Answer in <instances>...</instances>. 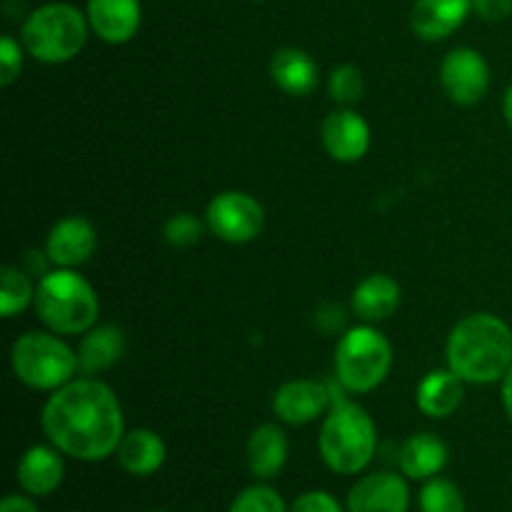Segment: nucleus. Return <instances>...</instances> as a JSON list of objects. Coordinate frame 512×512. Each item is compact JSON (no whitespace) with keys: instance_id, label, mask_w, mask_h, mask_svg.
<instances>
[{"instance_id":"1","label":"nucleus","mask_w":512,"mask_h":512,"mask_svg":"<svg viewBox=\"0 0 512 512\" xmlns=\"http://www.w3.org/2000/svg\"><path fill=\"white\" fill-rule=\"evenodd\" d=\"M50 445L78 460H103L118 453L125 435L123 410L105 383L75 378L53 390L40 415Z\"/></svg>"},{"instance_id":"2","label":"nucleus","mask_w":512,"mask_h":512,"mask_svg":"<svg viewBox=\"0 0 512 512\" xmlns=\"http://www.w3.org/2000/svg\"><path fill=\"white\" fill-rule=\"evenodd\" d=\"M448 368L473 385L498 383L512 368V330L493 313L460 320L448 338Z\"/></svg>"},{"instance_id":"3","label":"nucleus","mask_w":512,"mask_h":512,"mask_svg":"<svg viewBox=\"0 0 512 512\" xmlns=\"http://www.w3.org/2000/svg\"><path fill=\"white\" fill-rule=\"evenodd\" d=\"M35 313L58 335H85L98 320V295L93 285L70 268H55L35 285Z\"/></svg>"},{"instance_id":"4","label":"nucleus","mask_w":512,"mask_h":512,"mask_svg":"<svg viewBox=\"0 0 512 512\" xmlns=\"http://www.w3.org/2000/svg\"><path fill=\"white\" fill-rule=\"evenodd\" d=\"M318 445L325 465L333 473L355 475L368 468L373 460L378 448V430L368 410L333 395V405L320 428Z\"/></svg>"},{"instance_id":"5","label":"nucleus","mask_w":512,"mask_h":512,"mask_svg":"<svg viewBox=\"0 0 512 512\" xmlns=\"http://www.w3.org/2000/svg\"><path fill=\"white\" fill-rule=\"evenodd\" d=\"M88 15L70 3H48L28 15L23 25V48L35 60L60 65L73 60L88 40Z\"/></svg>"},{"instance_id":"6","label":"nucleus","mask_w":512,"mask_h":512,"mask_svg":"<svg viewBox=\"0 0 512 512\" xmlns=\"http://www.w3.org/2000/svg\"><path fill=\"white\" fill-rule=\"evenodd\" d=\"M10 365L15 378L33 390L63 388L80 370L78 350L63 343L53 330H30L20 335L10 350Z\"/></svg>"},{"instance_id":"7","label":"nucleus","mask_w":512,"mask_h":512,"mask_svg":"<svg viewBox=\"0 0 512 512\" xmlns=\"http://www.w3.org/2000/svg\"><path fill=\"white\" fill-rule=\"evenodd\" d=\"M393 368V345L373 325L350 328L335 348V380L348 393H370Z\"/></svg>"},{"instance_id":"8","label":"nucleus","mask_w":512,"mask_h":512,"mask_svg":"<svg viewBox=\"0 0 512 512\" xmlns=\"http://www.w3.org/2000/svg\"><path fill=\"white\" fill-rule=\"evenodd\" d=\"M205 225L220 240L233 245L250 243L263 233L265 210L258 200L243 190H223L205 210Z\"/></svg>"},{"instance_id":"9","label":"nucleus","mask_w":512,"mask_h":512,"mask_svg":"<svg viewBox=\"0 0 512 512\" xmlns=\"http://www.w3.org/2000/svg\"><path fill=\"white\" fill-rule=\"evenodd\" d=\"M440 85L453 103H480L490 88L488 60L473 48L450 50L440 63Z\"/></svg>"},{"instance_id":"10","label":"nucleus","mask_w":512,"mask_h":512,"mask_svg":"<svg viewBox=\"0 0 512 512\" xmlns=\"http://www.w3.org/2000/svg\"><path fill=\"white\" fill-rule=\"evenodd\" d=\"M98 248V235L90 220L80 215L58 220L45 238V258L53 268H80L93 258Z\"/></svg>"},{"instance_id":"11","label":"nucleus","mask_w":512,"mask_h":512,"mask_svg":"<svg viewBox=\"0 0 512 512\" xmlns=\"http://www.w3.org/2000/svg\"><path fill=\"white\" fill-rule=\"evenodd\" d=\"M320 140L325 153L338 163H355L370 148V128L353 108L333 110L320 125Z\"/></svg>"},{"instance_id":"12","label":"nucleus","mask_w":512,"mask_h":512,"mask_svg":"<svg viewBox=\"0 0 512 512\" xmlns=\"http://www.w3.org/2000/svg\"><path fill=\"white\" fill-rule=\"evenodd\" d=\"M333 405V388L318 380H290L273 395V410L283 423L305 425L318 420Z\"/></svg>"},{"instance_id":"13","label":"nucleus","mask_w":512,"mask_h":512,"mask_svg":"<svg viewBox=\"0 0 512 512\" xmlns=\"http://www.w3.org/2000/svg\"><path fill=\"white\" fill-rule=\"evenodd\" d=\"M410 490L398 473H373L353 485L350 512H408Z\"/></svg>"},{"instance_id":"14","label":"nucleus","mask_w":512,"mask_h":512,"mask_svg":"<svg viewBox=\"0 0 512 512\" xmlns=\"http://www.w3.org/2000/svg\"><path fill=\"white\" fill-rule=\"evenodd\" d=\"M90 30L110 45L133 40L140 28V0H88Z\"/></svg>"},{"instance_id":"15","label":"nucleus","mask_w":512,"mask_h":512,"mask_svg":"<svg viewBox=\"0 0 512 512\" xmlns=\"http://www.w3.org/2000/svg\"><path fill=\"white\" fill-rule=\"evenodd\" d=\"M473 13V0H415L410 10L413 33L423 40H445Z\"/></svg>"},{"instance_id":"16","label":"nucleus","mask_w":512,"mask_h":512,"mask_svg":"<svg viewBox=\"0 0 512 512\" xmlns=\"http://www.w3.org/2000/svg\"><path fill=\"white\" fill-rule=\"evenodd\" d=\"M400 300H403V290L398 280L385 273H373L355 285L353 313L363 323H383L400 308Z\"/></svg>"},{"instance_id":"17","label":"nucleus","mask_w":512,"mask_h":512,"mask_svg":"<svg viewBox=\"0 0 512 512\" xmlns=\"http://www.w3.org/2000/svg\"><path fill=\"white\" fill-rule=\"evenodd\" d=\"M65 475L60 450L50 445H33L18 463V483L30 495H50L60 488Z\"/></svg>"},{"instance_id":"18","label":"nucleus","mask_w":512,"mask_h":512,"mask_svg":"<svg viewBox=\"0 0 512 512\" xmlns=\"http://www.w3.org/2000/svg\"><path fill=\"white\" fill-rule=\"evenodd\" d=\"M465 380L453 370H430L418 383L415 403L428 418H450L463 405Z\"/></svg>"},{"instance_id":"19","label":"nucleus","mask_w":512,"mask_h":512,"mask_svg":"<svg viewBox=\"0 0 512 512\" xmlns=\"http://www.w3.org/2000/svg\"><path fill=\"white\" fill-rule=\"evenodd\" d=\"M270 78L283 93L303 98L318 85V65L305 50L280 48L270 58Z\"/></svg>"},{"instance_id":"20","label":"nucleus","mask_w":512,"mask_h":512,"mask_svg":"<svg viewBox=\"0 0 512 512\" xmlns=\"http://www.w3.org/2000/svg\"><path fill=\"white\" fill-rule=\"evenodd\" d=\"M448 465V445L433 433H415L400 448V470L410 480H430Z\"/></svg>"},{"instance_id":"21","label":"nucleus","mask_w":512,"mask_h":512,"mask_svg":"<svg viewBox=\"0 0 512 512\" xmlns=\"http://www.w3.org/2000/svg\"><path fill=\"white\" fill-rule=\"evenodd\" d=\"M288 438L278 425H260L248 440L250 473L260 480H273L288 463Z\"/></svg>"},{"instance_id":"22","label":"nucleus","mask_w":512,"mask_h":512,"mask_svg":"<svg viewBox=\"0 0 512 512\" xmlns=\"http://www.w3.org/2000/svg\"><path fill=\"white\" fill-rule=\"evenodd\" d=\"M125 355V335L115 325H95L78 345L80 373L95 375L108 370Z\"/></svg>"},{"instance_id":"23","label":"nucleus","mask_w":512,"mask_h":512,"mask_svg":"<svg viewBox=\"0 0 512 512\" xmlns=\"http://www.w3.org/2000/svg\"><path fill=\"white\" fill-rule=\"evenodd\" d=\"M118 460L130 475H153L165 463V443L148 428L130 430L118 445Z\"/></svg>"},{"instance_id":"24","label":"nucleus","mask_w":512,"mask_h":512,"mask_svg":"<svg viewBox=\"0 0 512 512\" xmlns=\"http://www.w3.org/2000/svg\"><path fill=\"white\" fill-rule=\"evenodd\" d=\"M35 300V288L28 273L15 265L3 268V288H0V313L3 318H13L20 310L28 308Z\"/></svg>"},{"instance_id":"25","label":"nucleus","mask_w":512,"mask_h":512,"mask_svg":"<svg viewBox=\"0 0 512 512\" xmlns=\"http://www.w3.org/2000/svg\"><path fill=\"white\" fill-rule=\"evenodd\" d=\"M420 512H465V498L448 478H430L420 490Z\"/></svg>"},{"instance_id":"26","label":"nucleus","mask_w":512,"mask_h":512,"mask_svg":"<svg viewBox=\"0 0 512 512\" xmlns=\"http://www.w3.org/2000/svg\"><path fill=\"white\" fill-rule=\"evenodd\" d=\"M363 90L365 83L360 68H355V65L350 63L333 68V73H330L328 78V93L340 108H353V105L363 98Z\"/></svg>"},{"instance_id":"27","label":"nucleus","mask_w":512,"mask_h":512,"mask_svg":"<svg viewBox=\"0 0 512 512\" xmlns=\"http://www.w3.org/2000/svg\"><path fill=\"white\" fill-rule=\"evenodd\" d=\"M228 512H285V500L268 485H253L233 500Z\"/></svg>"},{"instance_id":"28","label":"nucleus","mask_w":512,"mask_h":512,"mask_svg":"<svg viewBox=\"0 0 512 512\" xmlns=\"http://www.w3.org/2000/svg\"><path fill=\"white\" fill-rule=\"evenodd\" d=\"M203 228L205 225L193 213H178L165 223L163 238L173 248H193L203 238Z\"/></svg>"},{"instance_id":"29","label":"nucleus","mask_w":512,"mask_h":512,"mask_svg":"<svg viewBox=\"0 0 512 512\" xmlns=\"http://www.w3.org/2000/svg\"><path fill=\"white\" fill-rule=\"evenodd\" d=\"M20 70H23V48L13 35H3L0 38V85L8 88L10 83H15Z\"/></svg>"},{"instance_id":"30","label":"nucleus","mask_w":512,"mask_h":512,"mask_svg":"<svg viewBox=\"0 0 512 512\" xmlns=\"http://www.w3.org/2000/svg\"><path fill=\"white\" fill-rule=\"evenodd\" d=\"M290 512H343L340 510L338 500L333 495L323 493V490H313V493L300 495L293 503Z\"/></svg>"},{"instance_id":"31","label":"nucleus","mask_w":512,"mask_h":512,"mask_svg":"<svg viewBox=\"0 0 512 512\" xmlns=\"http://www.w3.org/2000/svg\"><path fill=\"white\" fill-rule=\"evenodd\" d=\"M473 13L485 23H500L512 15V0H473Z\"/></svg>"},{"instance_id":"32","label":"nucleus","mask_w":512,"mask_h":512,"mask_svg":"<svg viewBox=\"0 0 512 512\" xmlns=\"http://www.w3.org/2000/svg\"><path fill=\"white\" fill-rule=\"evenodd\" d=\"M0 512H38V508L33 505V500L23 498V495H8L0 503Z\"/></svg>"},{"instance_id":"33","label":"nucleus","mask_w":512,"mask_h":512,"mask_svg":"<svg viewBox=\"0 0 512 512\" xmlns=\"http://www.w3.org/2000/svg\"><path fill=\"white\" fill-rule=\"evenodd\" d=\"M503 405H505V413H508V418L512 420V368L503 378Z\"/></svg>"},{"instance_id":"34","label":"nucleus","mask_w":512,"mask_h":512,"mask_svg":"<svg viewBox=\"0 0 512 512\" xmlns=\"http://www.w3.org/2000/svg\"><path fill=\"white\" fill-rule=\"evenodd\" d=\"M503 110H505V118H508L510 128H512V85L505 90V100H503Z\"/></svg>"},{"instance_id":"35","label":"nucleus","mask_w":512,"mask_h":512,"mask_svg":"<svg viewBox=\"0 0 512 512\" xmlns=\"http://www.w3.org/2000/svg\"><path fill=\"white\" fill-rule=\"evenodd\" d=\"M153 512H160V510H153Z\"/></svg>"}]
</instances>
